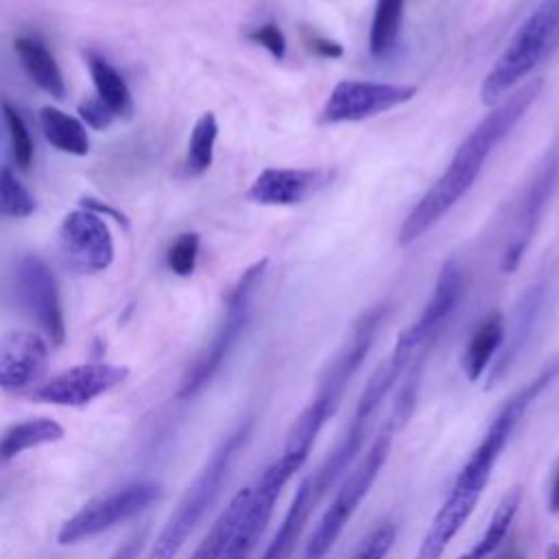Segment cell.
I'll list each match as a JSON object with an SVG mask.
<instances>
[{
    "label": "cell",
    "mask_w": 559,
    "mask_h": 559,
    "mask_svg": "<svg viewBox=\"0 0 559 559\" xmlns=\"http://www.w3.org/2000/svg\"><path fill=\"white\" fill-rule=\"evenodd\" d=\"M61 439H63V426L55 419L37 417V419L20 421V424L11 426L7 432H2L0 461H11L31 448H39V445L55 443Z\"/></svg>",
    "instance_id": "cb8c5ba5"
},
{
    "label": "cell",
    "mask_w": 559,
    "mask_h": 559,
    "mask_svg": "<svg viewBox=\"0 0 559 559\" xmlns=\"http://www.w3.org/2000/svg\"><path fill=\"white\" fill-rule=\"evenodd\" d=\"M159 493H162L159 483L138 480L116 491H109L100 498H94L61 524L57 533V542L61 546H70V544H79L83 539L96 537L114 528L116 524L140 515L159 498Z\"/></svg>",
    "instance_id": "9c48e42d"
},
{
    "label": "cell",
    "mask_w": 559,
    "mask_h": 559,
    "mask_svg": "<svg viewBox=\"0 0 559 559\" xmlns=\"http://www.w3.org/2000/svg\"><path fill=\"white\" fill-rule=\"evenodd\" d=\"M544 295H546V284L539 282V284L531 286L524 293V297L520 299L513 330L507 336V341H502L498 358H496V362H493V367H491V371L487 376V389H491L498 380L504 378V373L511 369V365L515 362V358L520 356V352L528 343L531 332H533V328H535V323L539 319V312H542Z\"/></svg>",
    "instance_id": "ffe728a7"
},
{
    "label": "cell",
    "mask_w": 559,
    "mask_h": 559,
    "mask_svg": "<svg viewBox=\"0 0 559 559\" xmlns=\"http://www.w3.org/2000/svg\"><path fill=\"white\" fill-rule=\"evenodd\" d=\"M35 212V199L9 166H0V216L24 218Z\"/></svg>",
    "instance_id": "4dcf8cb0"
},
{
    "label": "cell",
    "mask_w": 559,
    "mask_h": 559,
    "mask_svg": "<svg viewBox=\"0 0 559 559\" xmlns=\"http://www.w3.org/2000/svg\"><path fill=\"white\" fill-rule=\"evenodd\" d=\"M15 52L22 61V68L26 70V74L31 76V81L37 87H41L46 94H50L55 98L66 96L63 74H61L55 57L41 41L33 39V37H17Z\"/></svg>",
    "instance_id": "603a6c76"
},
{
    "label": "cell",
    "mask_w": 559,
    "mask_h": 559,
    "mask_svg": "<svg viewBox=\"0 0 559 559\" xmlns=\"http://www.w3.org/2000/svg\"><path fill=\"white\" fill-rule=\"evenodd\" d=\"M317 500L312 496V480L310 478H304L293 496V502L280 524V528L275 531L269 548L264 550L262 559H288L290 552L295 550L304 528H306V522L314 509Z\"/></svg>",
    "instance_id": "7402d4cb"
},
{
    "label": "cell",
    "mask_w": 559,
    "mask_h": 559,
    "mask_svg": "<svg viewBox=\"0 0 559 559\" xmlns=\"http://www.w3.org/2000/svg\"><path fill=\"white\" fill-rule=\"evenodd\" d=\"M498 559H500V557H498Z\"/></svg>",
    "instance_id": "7bdbcfd3"
},
{
    "label": "cell",
    "mask_w": 559,
    "mask_h": 559,
    "mask_svg": "<svg viewBox=\"0 0 559 559\" xmlns=\"http://www.w3.org/2000/svg\"><path fill=\"white\" fill-rule=\"evenodd\" d=\"M463 269L456 260H448L437 277L435 290L424 306L421 314L413 325H408L400 336L411 343L415 349H430L448 321L452 319L454 310L459 308V301L463 297Z\"/></svg>",
    "instance_id": "2e32d148"
},
{
    "label": "cell",
    "mask_w": 559,
    "mask_h": 559,
    "mask_svg": "<svg viewBox=\"0 0 559 559\" xmlns=\"http://www.w3.org/2000/svg\"><path fill=\"white\" fill-rule=\"evenodd\" d=\"M542 87V79H531L504 100L496 103L493 109L467 133L435 186L417 201V205L404 218L397 236L402 247L415 242L467 194L491 151L522 120L526 109L537 100Z\"/></svg>",
    "instance_id": "6da1fadb"
},
{
    "label": "cell",
    "mask_w": 559,
    "mask_h": 559,
    "mask_svg": "<svg viewBox=\"0 0 559 559\" xmlns=\"http://www.w3.org/2000/svg\"><path fill=\"white\" fill-rule=\"evenodd\" d=\"M249 39L260 44L275 59L286 57V37H284V33L280 31V26L275 22H266V24L258 26L255 31L249 33Z\"/></svg>",
    "instance_id": "e575fe53"
},
{
    "label": "cell",
    "mask_w": 559,
    "mask_h": 559,
    "mask_svg": "<svg viewBox=\"0 0 559 559\" xmlns=\"http://www.w3.org/2000/svg\"><path fill=\"white\" fill-rule=\"evenodd\" d=\"M17 297L52 345H63L66 323L55 275L35 255H24L15 271Z\"/></svg>",
    "instance_id": "5bb4252c"
},
{
    "label": "cell",
    "mask_w": 559,
    "mask_h": 559,
    "mask_svg": "<svg viewBox=\"0 0 559 559\" xmlns=\"http://www.w3.org/2000/svg\"><path fill=\"white\" fill-rule=\"evenodd\" d=\"M395 535H397V531H395L393 522H380L360 542V546L356 548L352 559H384L395 544Z\"/></svg>",
    "instance_id": "836d02e7"
},
{
    "label": "cell",
    "mask_w": 559,
    "mask_h": 559,
    "mask_svg": "<svg viewBox=\"0 0 559 559\" xmlns=\"http://www.w3.org/2000/svg\"><path fill=\"white\" fill-rule=\"evenodd\" d=\"M197 255H199V234L188 231L177 236V240L168 249L166 260L175 275L188 277L197 266Z\"/></svg>",
    "instance_id": "d6a6232c"
},
{
    "label": "cell",
    "mask_w": 559,
    "mask_h": 559,
    "mask_svg": "<svg viewBox=\"0 0 559 559\" xmlns=\"http://www.w3.org/2000/svg\"><path fill=\"white\" fill-rule=\"evenodd\" d=\"M87 66H90V74L96 87V96L116 114V116H124L129 118L133 114V98L131 92L124 83V79L116 72V68L105 61L103 57L87 52L85 55Z\"/></svg>",
    "instance_id": "4316f807"
},
{
    "label": "cell",
    "mask_w": 559,
    "mask_h": 559,
    "mask_svg": "<svg viewBox=\"0 0 559 559\" xmlns=\"http://www.w3.org/2000/svg\"><path fill=\"white\" fill-rule=\"evenodd\" d=\"M330 173L323 168H264L247 190L258 205H297L312 197Z\"/></svg>",
    "instance_id": "ac0fdd59"
},
{
    "label": "cell",
    "mask_w": 559,
    "mask_h": 559,
    "mask_svg": "<svg viewBox=\"0 0 559 559\" xmlns=\"http://www.w3.org/2000/svg\"><path fill=\"white\" fill-rule=\"evenodd\" d=\"M557 181H559V151L555 148L552 153H548L544 157V162L539 164V168L535 170L533 179L528 181L526 190L520 197V203H518V210H515V216H513V223H511V229L507 236L502 264H500L504 273H513L520 266V262L535 236L539 218L557 188Z\"/></svg>",
    "instance_id": "8fae6325"
},
{
    "label": "cell",
    "mask_w": 559,
    "mask_h": 559,
    "mask_svg": "<svg viewBox=\"0 0 559 559\" xmlns=\"http://www.w3.org/2000/svg\"><path fill=\"white\" fill-rule=\"evenodd\" d=\"M264 269H266V260L251 264L240 275V280L234 284V288L229 290L227 301H225V306H227L225 317H223L218 330L214 332L212 341L207 343V347L199 354V358L186 371V376L177 389L179 400H190V397L199 395L212 382L216 371L223 367V362L236 347L240 334L247 328V321L251 314V297L264 275Z\"/></svg>",
    "instance_id": "ba28073f"
},
{
    "label": "cell",
    "mask_w": 559,
    "mask_h": 559,
    "mask_svg": "<svg viewBox=\"0 0 559 559\" xmlns=\"http://www.w3.org/2000/svg\"><path fill=\"white\" fill-rule=\"evenodd\" d=\"M522 504V489L520 487H511L509 493L502 496V500L498 502L496 511L491 513L485 533L478 537V542L463 552L456 559H491V555L502 546V542L509 535V528L518 515V509Z\"/></svg>",
    "instance_id": "d4e9b609"
},
{
    "label": "cell",
    "mask_w": 559,
    "mask_h": 559,
    "mask_svg": "<svg viewBox=\"0 0 559 559\" xmlns=\"http://www.w3.org/2000/svg\"><path fill=\"white\" fill-rule=\"evenodd\" d=\"M419 352L421 349H415L411 343H406L402 336H397V343H395L393 352L389 354V358L384 362H380L378 369L369 376L343 439L328 454V459L321 463L317 474L310 476L312 496L317 502L338 480V476L354 463V459L362 450V443H365V437L369 432L376 411L380 408V404L389 395V391L400 382L402 373L406 371V367Z\"/></svg>",
    "instance_id": "277c9868"
},
{
    "label": "cell",
    "mask_w": 559,
    "mask_h": 559,
    "mask_svg": "<svg viewBox=\"0 0 559 559\" xmlns=\"http://www.w3.org/2000/svg\"><path fill=\"white\" fill-rule=\"evenodd\" d=\"M502 341H504V319L498 310H491L476 325L461 356V369L469 382L480 380V376L491 365L496 352H500Z\"/></svg>",
    "instance_id": "44dd1931"
},
{
    "label": "cell",
    "mask_w": 559,
    "mask_h": 559,
    "mask_svg": "<svg viewBox=\"0 0 559 559\" xmlns=\"http://www.w3.org/2000/svg\"><path fill=\"white\" fill-rule=\"evenodd\" d=\"M218 138V122L212 111H205L197 124L192 127L190 142H188V155H186V170L188 175L197 177L203 175L214 157V142Z\"/></svg>",
    "instance_id": "f546056e"
},
{
    "label": "cell",
    "mask_w": 559,
    "mask_h": 559,
    "mask_svg": "<svg viewBox=\"0 0 559 559\" xmlns=\"http://www.w3.org/2000/svg\"><path fill=\"white\" fill-rule=\"evenodd\" d=\"M288 478L290 474L280 465L277 459L262 472L258 483L251 487L249 498L218 559H249L251 550L255 548L262 533L266 531L275 502L282 493V487L288 483Z\"/></svg>",
    "instance_id": "7c38bea8"
},
{
    "label": "cell",
    "mask_w": 559,
    "mask_h": 559,
    "mask_svg": "<svg viewBox=\"0 0 559 559\" xmlns=\"http://www.w3.org/2000/svg\"><path fill=\"white\" fill-rule=\"evenodd\" d=\"M544 559H559V544L557 542H550L544 550Z\"/></svg>",
    "instance_id": "60d3db41"
},
{
    "label": "cell",
    "mask_w": 559,
    "mask_h": 559,
    "mask_svg": "<svg viewBox=\"0 0 559 559\" xmlns=\"http://www.w3.org/2000/svg\"><path fill=\"white\" fill-rule=\"evenodd\" d=\"M63 262L76 273H98L114 260V240L100 214L92 210L70 212L59 227Z\"/></svg>",
    "instance_id": "4fadbf2b"
},
{
    "label": "cell",
    "mask_w": 559,
    "mask_h": 559,
    "mask_svg": "<svg viewBox=\"0 0 559 559\" xmlns=\"http://www.w3.org/2000/svg\"><path fill=\"white\" fill-rule=\"evenodd\" d=\"M2 111H4V118L9 124V133H11L13 157L20 168H28L33 162V140H31L28 127H26L24 118L17 114V109H13L9 103L2 105Z\"/></svg>",
    "instance_id": "1f68e13d"
},
{
    "label": "cell",
    "mask_w": 559,
    "mask_h": 559,
    "mask_svg": "<svg viewBox=\"0 0 559 559\" xmlns=\"http://www.w3.org/2000/svg\"><path fill=\"white\" fill-rule=\"evenodd\" d=\"M415 94H417V87L413 85L376 83V81H341L334 85L325 105L321 107L319 122L321 124L360 122L408 103Z\"/></svg>",
    "instance_id": "30bf717a"
},
{
    "label": "cell",
    "mask_w": 559,
    "mask_h": 559,
    "mask_svg": "<svg viewBox=\"0 0 559 559\" xmlns=\"http://www.w3.org/2000/svg\"><path fill=\"white\" fill-rule=\"evenodd\" d=\"M559 44V0H542L511 35L507 48L487 72L480 98L496 105L518 81L531 74Z\"/></svg>",
    "instance_id": "5b68a950"
},
{
    "label": "cell",
    "mask_w": 559,
    "mask_h": 559,
    "mask_svg": "<svg viewBox=\"0 0 559 559\" xmlns=\"http://www.w3.org/2000/svg\"><path fill=\"white\" fill-rule=\"evenodd\" d=\"M559 376V358L548 362L533 380H528L526 384H522L515 393H511L500 411L496 413V417L491 419L485 437L480 439V443L474 448V452L469 454V459L465 461V465L461 467L454 485L476 491L483 496L493 465L498 461V456L502 454L513 428L520 424V419L524 417V413L528 411V406L539 397L542 391H546Z\"/></svg>",
    "instance_id": "8992f818"
},
{
    "label": "cell",
    "mask_w": 559,
    "mask_h": 559,
    "mask_svg": "<svg viewBox=\"0 0 559 559\" xmlns=\"http://www.w3.org/2000/svg\"><path fill=\"white\" fill-rule=\"evenodd\" d=\"M129 369L122 365H107V362H87L76 365L46 384H41L33 397L44 404L55 406H85L92 400L100 397L103 393L111 391L120 382H124Z\"/></svg>",
    "instance_id": "9a60e30c"
},
{
    "label": "cell",
    "mask_w": 559,
    "mask_h": 559,
    "mask_svg": "<svg viewBox=\"0 0 559 559\" xmlns=\"http://www.w3.org/2000/svg\"><path fill=\"white\" fill-rule=\"evenodd\" d=\"M548 511L559 513V465L552 472L550 478V489H548Z\"/></svg>",
    "instance_id": "ab89813d"
},
{
    "label": "cell",
    "mask_w": 559,
    "mask_h": 559,
    "mask_svg": "<svg viewBox=\"0 0 559 559\" xmlns=\"http://www.w3.org/2000/svg\"><path fill=\"white\" fill-rule=\"evenodd\" d=\"M386 314V306H373L367 312H362L349 336L345 338L343 347L336 352V356L330 360V365L323 369L314 397L310 400V404L299 413V417L295 419L293 428L288 430L286 443L282 454L277 456V461L282 463V467L293 476L308 459L321 428L328 424V419L334 415L349 380L354 378V373L360 369L362 360L367 358L378 330L382 325V319Z\"/></svg>",
    "instance_id": "7a4b0ae2"
},
{
    "label": "cell",
    "mask_w": 559,
    "mask_h": 559,
    "mask_svg": "<svg viewBox=\"0 0 559 559\" xmlns=\"http://www.w3.org/2000/svg\"><path fill=\"white\" fill-rule=\"evenodd\" d=\"M478 498H480V493L452 485L448 498L443 500V504L435 513L428 531L424 533L413 559H441L448 544L456 537V533L469 520Z\"/></svg>",
    "instance_id": "d6986e66"
},
{
    "label": "cell",
    "mask_w": 559,
    "mask_h": 559,
    "mask_svg": "<svg viewBox=\"0 0 559 559\" xmlns=\"http://www.w3.org/2000/svg\"><path fill=\"white\" fill-rule=\"evenodd\" d=\"M393 437H395V430L386 424L380 430V435L371 441L369 450L362 454L360 463L343 480L334 500L330 502V507L321 515L319 524L310 533L306 548H304V559H325L330 555L338 535L343 533V528L347 526V522L352 520V515L356 513V509L369 493L373 480L378 478V474L389 456Z\"/></svg>",
    "instance_id": "52a82bcc"
},
{
    "label": "cell",
    "mask_w": 559,
    "mask_h": 559,
    "mask_svg": "<svg viewBox=\"0 0 559 559\" xmlns=\"http://www.w3.org/2000/svg\"><path fill=\"white\" fill-rule=\"evenodd\" d=\"M81 205H83L85 210H92V212H96V214H107V216H111L114 221H118V223L127 225L124 214H120L118 210H114V207H109V205H105V203H98L96 199H83V201H81Z\"/></svg>",
    "instance_id": "f35d334b"
},
{
    "label": "cell",
    "mask_w": 559,
    "mask_h": 559,
    "mask_svg": "<svg viewBox=\"0 0 559 559\" xmlns=\"http://www.w3.org/2000/svg\"><path fill=\"white\" fill-rule=\"evenodd\" d=\"M406 0H376L369 26V55L384 59L393 52L402 31Z\"/></svg>",
    "instance_id": "83f0119b"
},
{
    "label": "cell",
    "mask_w": 559,
    "mask_h": 559,
    "mask_svg": "<svg viewBox=\"0 0 559 559\" xmlns=\"http://www.w3.org/2000/svg\"><path fill=\"white\" fill-rule=\"evenodd\" d=\"M500 559H524V555H522L518 548H511V550H507Z\"/></svg>",
    "instance_id": "b9f144b4"
},
{
    "label": "cell",
    "mask_w": 559,
    "mask_h": 559,
    "mask_svg": "<svg viewBox=\"0 0 559 559\" xmlns=\"http://www.w3.org/2000/svg\"><path fill=\"white\" fill-rule=\"evenodd\" d=\"M249 435H251V419L238 424L216 445V450L210 454V459L205 461V465L201 467L197 478L186 489L183 498L179 500L177 509L168 518L166 526L162 528V533L155 539L146 559H175L177 557L181 546L188 542L190 533L197 528V524L201 522L205 511L216 500V496L229 474V467H231L234 459L238 456V452L242 450V445L247 443Z\"/></svg>",
    "instance_id": "3957f363"
},
{
    "label": "cell",
    "mask_w": 559,
    "mask_h": 559,
    "mask_svg": "<svg viewBox=\"0 0 559 559\" xmlns=\"http://www.w3.org/2000/svg\"><path fill=\"white\" fill-rule=\"evenodd\" d=\"M79 114L92 129H107L116 118V114L98 96H87L81 100Z\"/></svg>",
    "instance_id": "d590c367"
},
{
    "label": "cell",
    "mask_w": 559,
    "mask_h": 559,
    "mask_svg": "<svg viewBox=\"0 0 559 559\" xmlns=\"http://www.w3.org/2000/svg\"><path fill=\"white\" fill-rule=\"evenodd\" d=\"M308 48L317 55V57H323V59H338L343 57V46L334 39H328V37H321V35H310L306 39Z\"/></svg>",
    "instance_id": "8d00e7d4"
},
{
    "label": "cell",
    "mask_w": 559,
    "mask_h": 559,
    "mask_svg": "<svg viewBox=\"0 0 559 559\" xmlns=\"http://www.w3.org/2000/svg\"><path fill=\"white\" fill-rule=\"evenodd\" d=\"M39 124H41L46 140L55 148L70 153V155H87L90 138H87V131L81 120L48 105V107L39 109Z\"/></svg>",
    "instance_id": "484cf974"
},
{
    "label": "cell",
    "mask_w": 559,
    "mask_h": 559,
    "mask_svg": "<svg viewBox=\"0 0 559 559\" xmlns=\"http://www.w3.org/2000/svg\"><path fill=\"white\" fill-rule=\"evenodd\" d=\"M144 537H146V528L135 533L133 537H129L114 555L111 559H138L140 557V550H142V544H144Z\"/></svg>",
    "instance_id": "74e56055"
},
{
    "label": "cell",
    "mask_w": 559,
    "mask_h": 559,
    "mask_svg": "<svg viewBox=\"0 0 559 559\" xmlns=\"http://www.w3.org/2000/svg\"><path fill=\"white\" fill-rule=\"evenodd\" d=\"M48 343L28 330H11L0 336V389L24 391L39 382L48 369Z\"/></svg>",
    "instance_id": "e0dca14e"
},
{
    "label": "cell",
    "mask_w": 559,
    "mask_h": 559,
    "mask_svg": "<svg viewBox=\"0 0 559 559\" xmlns=\"http://www.w3.org/2000/svg\"><path fill=\"white\" fill-rule=\"evenodd\" d=\"M249 491H251V487H242L229 500V504L218 515V520L207 531V535L197 546V550H194V555L190 559H218L221 557V552H223V548H225V544H227V539H229V535H231V531L236 526V520H238V515H240V511H242V507H245V502L249 498Z\"/></svg>",
    "instance_id": "f1b7e54d"
}]
</instances>
